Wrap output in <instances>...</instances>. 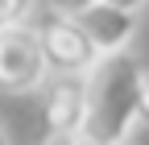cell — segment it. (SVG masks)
Masks as SVG:
<instances>
[{
    "mask_svg": "<svg viewBox=\"0 0 149 145\" xmlns=\"http://www.w3.org/2000/svg\"><path fill=\"white\" fill-rule=\"evenodd\" d=\"M145 75L141 58L133 50L104 54L100 66L87 75L91 83V120L87 137L104 145H124L141 120V96H145Z\"/></svg>",
    "mask_w": 149,
    "mask_h": 145,
    "instance_id": "cell-1",
    "label": "cell"
},
{
    "mask_svg": "<svg viewBox=\"0 0 149 145\" xmlns=\"http://www.w3.org/2000/svg\"><path fill=\"white\" fill-rule=\"evenodd\" d=\"M37 38H42V54H46L50 75H91L100 66V58H104L95 50V42L87 38L79 17L50 13L42 21V29H37Z\"/></svg>",
    "mask_w": 149,
    "mask_h": 145,
    "instance_id": "cell-2",
    "label": "cell"
},
{
    "mask_svg": "<svg viewBox=\"0 0 149 145\" xmlns=\"http://www.w3.org/2000/svg\"><path fill=\"white\" fill-rule=\"evenodd\" d=\"M42 120L46 133H62V137H83L87 120H91V83L87 75H50L42 87Z\"/></svg>",
    "mask_w": 149,
    "mask_h": 145,
    "instance_id": "cell-3",
    "label": "cell"
},
{
    "mask_svg": "<svg viewBox=\"0 0 149 145\" xmlns=\"http://www.w3.org/2000/svg\"><path fill=\"white\" fill-rule=\"evenodd\" d=\"M46 79H50V66H46L37 29L21 25L0 33V91L25 96V91H37Z\"/></svg>",
    "mask_w": 149,
    "mask_h": 145,
    "instance_id": "cell-4",
    "label": "cell"
},
{
    "mask_svg": "<svg viewBox=\"0 0 149 145\" xmlns=\"http://www.w3.org/2000/svg\"><path fill=\"white\" fill-rule=\"evenodd\" d=\"M83 29H87V38L95 42L100 54H120L133 46L137 38V13H128V8H116V4H91L83 17Z\"/></svg>",
    "mask_w": 149,
    "mask_h": 145,
    "instance_id": "cell-5",
    "label": "cell"
},
{
    "mask_svg": "<svg viewBox=\"0 0 149 145\" xmlns=\"http://www.w3.org/2000/svg\"><path fill=\"white\" fill-rule=\"evenodd\" d=\"M37 0H0V33H8V29H21L29 21V13H33Z\"/></svg>",
    "mask_w": 149,
    "mask_h": 145,
    "instance_id": "cell-6",
    "label": "cell"
},
{
    "mask_svg": "<svg viewBox=\"0 0 149 145\" xmlns=\"http://www.w3.org/2000/svg\"><path fill=\"white\" fill-rule=\"evenodd\" d=\"M91 4H100V0H46V8L58 17H83Z\"/></svg>",
    "mask_w": 149,
    "mask_h": 145,
    "instance_id": "cell-7",
    "label": "cell"
},
{
    "mask_svg": "<svg viewBox=\"0 0 149 145\" xmlns=\"http://www.w3.org/2000/svg\"><path fill=\"white\" fill-rule=\"evenodd\" d=\"M83 141H87V133H83V137H62V133H46L42 141H37V145H83Z\"/></svg>",
    "mask_w": 149,
    "mask_h": 145,
    "instance_id": "cell-8",
    "label": "cell"
},
{
    "mask_svg": "<svg viewBox=\"0 0 149 145\" xmlns=\"http://www.w3.org/2000/svg\"><path fill=\"white\" fill-rule=\"evenodd\" d=\"M104 4H116V8H128V13H141L145 0H104Z\"/></svg>",
    "mask_w": 149,
    "mask_h": 145,
    "instance_id": "cell-9",
    "label": "cell"
},
{
    "mask_svg": "<svg viewBox=\"0 0 149 145\" xmlns=\"http://www.w3.org/2000/svg\"><path fill=\"white\" fill-rule=\"evenodd\" d=\"M141 120H149V75H145V96H141Z\"/></svg>",
    "mask_w": 149,
    "mask_h": 145,
    "instance_id": "cell-10",
    "label": "cell"
},
{
    "mask_svg": "<svg viewBox=\"0 0 149 145\" xmlns=\"http://www.w3.org/2000/svg\"><path fill=\"white\" fill-rule=\"evenodd\" d=\"M0 145H8V133H4V124H0Z\"/></svg>",
    "mask_w": 149,
    "mask_h": 145,
    "instance_id": "cell-11",
    "label": "cell"
},
{
    "mask_svg": "<svg viewBox=\"0 0 149 145\" xmlns=\"http://www.w3.org/2000/svg\"><path fill=\"white\" fill-rule=\"evenodd\" d=\"M83 145H104V141H91V137H87V141H83Z\"/></svg>",
    "mask_w": 149,
    "mask_h": 145,
    "instance_id": "cell-12",
    "label": "cell"
}]
</instances>
